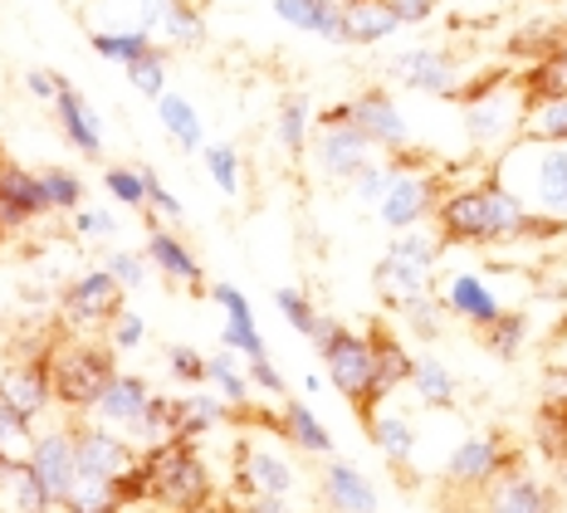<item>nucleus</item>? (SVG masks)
<instances>
[{
  "instance_id": "obj_1",
  "label": "nucleus",
  "mask_w": 567,
  "mask_h": 513,
  "mask_svg": "<svg viewBox=\"0 0 567 513\" xmlns=\"http://www.w3.org/2000/svg\"><path fill=\"white\" fill-rule=\"evenodd\" d=\"M435 230H441L445 245H499V240H524V235H553L563 230V220L528 216V206L504 182H484L451 191L435 206Z\"/></svg>"
},
{
  "instance_id": "obj_2",
  "label": "nucleus",
  "mask_w": 567,
  "mask_h": 513,
  "mask_svg": "<svg viewBox=\"0 0 567 513\" xmlns=\"http://www.w3.org/2000/svg\"><path fill=\"white\" fill-rule=\"evenodd\" d=\"M147 464H152V499L167 513H200L210 504V474L192 450V440H162V445L147 450Z\"/></svg>"
},
{
  "instance_id": "obj_3",
  "label": "nucleus",
  "mask_w": 567,
  "mask_h": 513,
  "mask_svg": "<svg viewBox=\"0 0 567 513\" xmlns=\"http://www.w3.org/2000/svg\"><path fill=\"white\" fill-rule=\"evenodd\" d=\"M113 357L103 348H89V342H64L50 357V381H54V401L69 406V411H93L99 397L113 381Z\"/></svg>"
},
{
  "instance_id": "obj_4",
  "label": "nucleus",
  "mask_w": 567,
  "mask_h": 513,
  "mask_svg": "<svg viewBox=\"0 0 567 513\" xmlns=\"http://www.w3.org/2000/svg\"><path fill=\"white\" fill-rule=\"evenodd\" d=\"M318 352H323V362H328V381H333L342 397H348L352 406H372V381H377V348H372V338L338 328Z\"/></svg>"
},
{
  "instance_id": "obj_5",
  "label": "nucleus",
  "mask_w": 567,
  "mask_h": 513,
  "mask_svg": "<svg viewBox=\"0 0 567 513\" xmlns=\"http://www.w3.org/2000/svg\"><path fill=\"white\" fill-rule=\"evenodd\" d=\"M524 109L528 99H514L499 83H484L465 99V133L475 147H504L514 142V133L524 127Z\"/></svg>"
},
{
  "instance_id": "obj_6",
  "label": "nucleus",
  "mask_w": 567,
  "mask_h": 513,
  "mask_svg": "<svg viewBox=\"0 0 567 513\" xmlns=\"http://www.w3.org/2000/svg\"><path fill=\"white\" fill-rule=\"evenodd\" d=\"M123 279L109 269H89L79 274L74 284H69L64 294H59V318H64L69 328H93V324H113L117 314H123Z\"/></svg>"
},
{
  "instance_id": "obj_7",
  "label": "nucleus",
  "mask_w": 567,
  "mask_h": 513,
  "mask_svg": "<svg viewBox=\"0 0 567 513\" xmlns=\"http://www.w3.org/2000/svg\"><path fill=\"white\" fill-rule=\"evenodd\" d=\"M441 176L431 172H401L392 176V191L382 196V225L386 230H416L425 216H435V206H441Z\"/></svg>"
},
{
  "instance_id": "obj_8",
  "label": "nucleus",
  "mask_w": 567,
  "mask_h": 513,
  "mask_svg": "<svg viewBox=\"0 0 567 513\" xmlns=\"http://www.w3.org/2000/svg\"><path fill=\"white\" fill-rule=\"evenodd\" d=\"M386 74H392L396 83H406V89H416V93H435V99H455V93H460V64H455V54L431 50V44L401 50L392 64H386Z\"/></svg>"
},
{
  "instance_id": "obj_9",
  "label": "nucleus",
  "mask_w": 567,
  "mask_h": 513,
  "mask_svg": "<svg viewBox=\"0 0 567 513\" xmlns=\"http://www.w3.org/2000/svg\"><path fill=\"white\" fill-rule=\"evenodd\" d=\"M313 152H318L323 176H333V182H352V176L372 162V137L362 133L358 123H318Z\"/></svg>"
},
{
  "instance_id": "obj_10",
  "label": "nucleus",
  "mask_w": 567,
  "mask_h": 513,
  "mask_svg": "<svg viewBox=\"0 0 567 513\" xmlns=\"http://www.w3.org/2000/svg\"><path fill=\"white\" fill-rule=\"evenodd\" d=\"M74 455H79V474H93V480H123L137 464L133 445L113 431V425H79L74 431Z\"/></svg>"
},
{
  "instance_id": "obj_11",
  "label": "nucleus",
  "mask_w": 567,
  "mask_h": 513,
  "mask_svg": "<svg viewBox=\"0 0 567 513\" xmlns=\"http://www.w3.org/2000/svg\"><path fill=\"white\" fill-rule=\"evenodd\" d=\"M348 113H352V123L372 137V147H386V152L411 147V127L386 89H368V93H358V99H348Z\"/></svg>"
},
{
  "instance_id": "obj_12",
  "label": "nucleus",
  "mask_w": 567,
  "mask_h": 513,
  "mask_svg": "<svg viewBox=\"0 0 567 513\" xmlns=\"http://www.w3.org/2000/svg\"><path fill=\"white\" fill-rule=\"evenodd\" d=\"M524 152L534 162V201L543 216L567 220V142H534L524 137Z\"/></svg>"
},
{
  "instance_id": "obj_13",
  "label": "nucleus",
  "mask_w": 567,
  "mask_h": 513,
  "mask_svg": "<svg viewBox=\"0 0 567 513\" xmlns=\"http://www.w3.org/2000/svg\"><path fill=\"white\" fill-rule=\"evenodd\" d=\"M30 470L40 474L44 494H50L54 504H64V494H69V489H74V480H79L74 431H44V435H34V445H30Z\"/></svg>"
},
{
  "instance_id": "obj_14",
  "label": "nucleus",
  "mask_w": 567,
  "mask_h": 513,
  "mask_svg": "<svg viewBox=\"0 0 567 513\" xmlns=\"http://www.w3.org/2000/svg\"><path fill=\"white\" fill-rule=\"evenodd\" d=\"M0 401L16 406L25 421H40L44 406L54 401L50 362H44V357H34V362H20V367H0Z\"/></svg>"
},
{
  "instance_id": "obj_15",
  "label": "nucleus",
  "mask_w": 567,
  "mask_h": 513,
  "mask_svg": "<svg viewBox=\"0 0 567 513\" xmlns=\"http://www.w3.org/2000/svg\"><path fill=\"white\" fill-rule=\"evenodd\" d=\"M50 201H44V186H40V172H25L16 162H0V225L6 230H20L30 225L34 216H44Z\"/></svg>"
},
{
  "instance_id": "obj_16",
  "label": "nucleus",
  "mask_w": 567,
  "mask_h": 513,
  "mask_svg": "<svg viewBox=\"0 0 567 513\" xmlns=\"http://www.w3.org/2000/svg\"><path fill=\"white\" fill-rule=\"evenodd\" d=\"M210 298L226 308V332H220V342H226L230 352H240L245 362H255V357H269V352H265V338H259V324H255L250 298L235 289V284H216V289H210Z\"/></svg>"
},
{
  "instance_id": "obj_17",
  "label": "nucleus",
  "mask_w": 567,
  "mask_h": 513,
  "mask_svg": "<svg viewBox=\"0 0 567 513\" xmlns=\"http://www.w3.org/2000/svg\"><path fill=\"white\" fill-rule=\"evenodd\" d=\"M147 406H152L147 381L117 372V377L109 381V391L99 397V406H93V415H99L103 425H113V431L137 435V425H142V415H147Z\"/></svg>"
},
{
  "instance_id": "obj_18",
  "label": "nucleus",
  "mask_w": 567,
  "mask_h": 513,
  "mask_svg": "<svg viewBox=\"0 0 567 513\" xmlns=\"http://www.w3.org/2000/svg\"><path fill=\"white\" fill-rule=\"evenodd\" d=\"M54 113H59V127H64L69 147L84 152L89 162H99V157H103V123H99L93 103L74 89V83H64V93L54 99Z\"/></svg>"
},
{
  "instance_id": "obj_19",
  "label": "nucleus",
  "mask_w": 567,
  "mask_h": 513,
  "mask_svg": "<svg viewBox=\"0 0 567 513\" xmlns=\"http://www.w3.org/2000/svg\"><path fill=\"white\" fill-rule=\"evenodd\" d=\"M235 484H240L250 499H259V494L284 499V494H293V470L275 455V450L245 445L240 450V464H235Z\"/></svg>"
},
{
  "instance_id": "obj_20",
  "label": "nucleus",
  "mask_w": 567,
  "mask_h": 513,
  "mask_svg": "<svg viewBox=\"0 0 567 513\" xmlns=\"http://www.w3.org/2000/svg\"><path fill=\"white\" fill-rule=\"evenodd\" d=\"M269 6H275V16L284 25L318 34L328 44H348V20H342V10L333 0H269Z\"/></svg>"
},
{
  "instance_id": "obj_21",
  "label": "nucleus",
  "mask_w": 567,
  "mask_h": 513,
  "mask_svg": "<svg viewBox=\"0 0 567 513\" xmlns=\"http://www.w3.org/2000/svg\"><path fill=\"white\" fill-rule=\"evenodd\" d=\"M445 308H451L455 318H465V324H475V328H489V324L504 318L499 298H494V289L480 279V274H455L451 289H445Z\"/></svg>"
},
{
  "instance_id": "obj_22",
  "label": "nucleus",
  "mask_w": 567,
  "mask_h": 513,
  "mask_svg": "<svg viewBox=\"0 0 567 513\" xmlns=\"http://www.w3.org/2000/svg\"><path fill=\"white\" fill-rule=\"evenodd\" d=\"M499 470H504V450H499V440H489V435H470L451 455V464H445V474H451L455 484H494Z\"/></svg>"
},
{
  "instance_id": "obj_23",
  "label": "nucleus",
  "mask_w": 567,
  "mask_h": 513,
  "mask_svg": "<svg viewBox=\"0 0 567 513\" xmlns=\"http://www.w3.org/2000/svg\"><path fill=\"white\" fill-rule=\"evenodd\" d=\"M484 513H558V499L528 474H504L484 499Z\"/></svg>"
},
{
  "instance_id": "obj_24",
  "label": "nucleus",
  "mask_w": 567,
  "mask_h": 513,
  "mask_svg": "<svg viewBox=\"0 0 567 513\" xmlns=\"http://www.w3.org/2000/svg\"><path fill=\"white\" fill-rule=\"evenodd\" d=\"M323 494H328V504H333L338 513H377L382 504H377V489L372 480L362 470H352V464H328V474H323Z\"/></svg>"
},
{
  "instance_id": "obj_25",
  "label": "nucleus",
  "mask_w": 567,
  "mask_h": 513,
  "mask_svg": "<svg viewBox=\"0 0 567 513\" xmlns=\"http://www.w3.org/2000/svg\"><path fill=\"white\" fill-rule=\"evenodd\" d=\"M342 20H348V44H362V50L392 40L401 30V16L386 0H352V6L342 10Z\"/></svg>"
},
{
  "instance_id": "obj_26",
  "label": "nucleus",
  "mask_w": 567,
  "mask_h": 513,
  "mask_svg": "<svg viewBox=\"0 0 567 513\" xmlns=\"http://www.w3.org/2000/svg\"><path fill=\"white\" fill-rule=\"evenodd\" d=\"M147 259L162 269V279L200 284V259L182 240H176L172 230H162V225H152V235H147Z\"/></svg>"
},
{
  "instance_id": "obj_27",
  "label": "nucleus",
  "mask_w": 567,
  "mask_h": 513,
  "mask_svg": "<svg viewBox=\"0 0 567 513\" xmlns=\"http://www.w3.org/2000/svg\"><path fill=\"white\" fill-rule=\"evenodd\" d=\"M372 284H377V294L386 298V304H411V298H421L425 294V284H431V274L416 269V265H406V259H396V255H382L377 259V269H372Z\"/></svg>"
},
{
  "instance_id": "obj_28",
  "label": "nucleus",
  "mask_w": 567,
  "mask_h": 513,
  "mask_svg": "<svg viewBox=\"0 0 567 513\" xmlns=\"http://www.w3.org/2000/svg\"><path fill=\"white\" fill-rule=\"evenodd\" d=\"M157 117H162V127H167L172 142L182 152H200V147H206V142H200V137H206V127H200V113L192 109V99H182V93L167 89L157 99Z\"/></svg>"
},
{
  "instance_id": "obj_29",
  "label": "nucleus",
  "mask_w": 567,
  "mask_h": 513,
  "mask_svg": "<svg viewBox=\"0 0 567 513\" xmlns=\"http://www.w3.org/2000/svg\"><path fill=\"white\" fill-rule=\"evenodd\" d=\"M377 348V381H372V401H382L392 387H401V381H411V372H416V362H411V352L401 348L396 338H386V332H377L372 338Z\"/></svg>"
},
{
  "instance_id": "obj_30",
  "label": "nucleus",
  "mask_w": 567,
  "mask_h": 513,
  "mask_svg": "<svg viewBox=\"0 0 567 513\" xmlns=\"http://www.w3.org/2000/svg\"><path fill=\"white\" fill-rule=\"evenodd\" d=\"M89 44H93L99 59H113V64H123V69L157 50V44H152V30H142V25H133V30H93Z\"/></svg>"
},
{
  "instance_id": "obj_31",
  "label": "nucleus",
  "mask_w": 567,
  "mask_h": 513,
  "mask_svg": "<svg viewBox=\"0 0 567 513\" xmlns=\"http://www.w3.org/2000/svg\"><path fill=\"white\" fill-rule=\"evenodd\" d=\"M69 513H123V494H117V480H93V474H79L74 489L64 494Z\"/></svg>"
},
{
  "instance_id": "obj_32",
  "label": "nucleus",
  "mask_w": 567,
  "mask_h": 513,
  "mask_svg": "<svg viewBox=\"0 0 567 513\" xmlns=\"http://www.w3.org/2000/svg\"><path fill=\"white\" fill-rule=\"evenodd\" d=\"M518 89L528 93V103H538V99H567V50H548L524 79H518Z\"/></svg>"
},
{
  "instance_id": "obj_33",
  "label": "nucleus",
  "mask_w": 567,
  "mask_h": 513,
  "mask_svg": "<svg viewBox=\"0 0 567 513\" xmlns=\"http://www.w3.org/2000/svg\"><path fill=\"white\" fill-rule=\"evenodd\" d=\"M309 123H313V109L303 93H289V99L279 103V117H275V133L284 142V152H293L299 157L303 147H309Z\"/></svg>"
},
{
  "instance_id": "obj_34",
  "label": "nucleus",
  "mask_w": 567,
  "mask_h": 513,
  "mask_svg": "<svg viewBox=\"0 0 567 513\" xmlns=\"http://www.w3.org/2000/svg\"><path fill=\"white\" fill-rule=\"evenodd\" d=\"M284 435L299 440V445L313 450V455H333V435L318 425V415H313L303 401H289V406H284Z\"/></svg>"
},
{
  "instance_id": "obj_35",
  "label": "nucleus",
  "mask_w": 567,
  "mask_h": 513,
  "mask_svg": "<svg viewBox=\"0 0 567 513\" xmlns=\"http://www.w3.org/2000/svg\"><path fill=\"white\" fill-rule=\"evenodd\" d=\"M524 133L534 142H567V99H538L524 109Z\"/></svg>"
},
{
  "instance_id": "obj_36",
  "label": "nucleus",
  "mask_w": 567,
  "mask_h": 513,
  "mask_svg": "<svg viewBox=\"0 0 567 513\" xmlns=\"http://www.w3.org/2000/svg\"><path fill=\"white\" fill-rule=\"evenodd\" d=\"M157 30L167 34L172 44H182V50H196V44H206V20H200V6H186V0H172Z\"/></svg>"
},
{
  "instance_id": "obj_37",
  "label": "nucleus",
  "mask_w": 567,
  "mask_h": 513,
  "mask_svg": "<svg viewBox=\"0 0 567 513\" xmlns=\"http://www.w3.org/2000/svg\"><path fill=\"white\" fill-rule=\"evenodd\" d=\"M372 440H377V450H382L386 460H411V450H416V431H411V421L406 415H372Z\"/></svg>"
},
{
  "instance_id": "obj_38",
  "label": "nucleus",
  "mask_w": 567,
  "mask_h": 513,
  "mask_svg": "<svg viewBox=\"0 0 567 513\" xmlns=\"http://www.w3.org/2000/svg\"><path fill=\"white\" fill-rule=\"evenodd\" d=\"M411 387H416L421 401H431V406H451V401H455V377H451V367L435 362V357H421L416 372H411Z\"/></svg>"
},
{
  "instance_id": "obj_39",
  "label": "nucleus",
  "mask_w": 567,
  "mask_h": 513,
  "mask_svg": "<svg viewBox=\"0 0 567 513\" xmlns=\"http://www.w3.org/2000/svg\"><path fill=\"white\" fill-rule=\"evenodd\" d=\"M103 191L113 201H123L127 211H142L147 206V166H109L103 172Z\"/></svg>"
},
{
  "instance_id": "obj_40",
  "label": "nucleus",
  "mask_w": 567,
  "mask_h": 513,
  "mask_svg": "<svg viewBox=\"0 0 567 513\" xmlns=\"http://www.w3.org/2000/svg\"><path fill=\"white\" fill-rule=\"evenodd\" d=\"M200 162H206L210 182L226 191V196H240V152H235L230 142H206V147H200Z\"/></svg>"
},
{
  "instance_id": "obj_41",
  "label": "nucleus",
  "mask_w": 567,
  "mask_h": 513,
  "mask_svg": "<svg viewBox=\"0 0 567 513\" xmlns=\"http://www.w3.org/2000/svg\"><path fill=\"white\" fill-rule=\"evenodd\" d=\"M226 421V397H192L182 401V421H176V440H192L196 431H210V425Z\"/></svg>"
},
{
  "instance_id": "obj_42",
  "label": "nucleus",
  "mask_w": 567,
  "mask_h": 513,
  "mask_svg": "<svg viewBox=\"0 0 567 513\" xmlns=\"http://www.w3.org/2000/svg\"><path fill=\"white\" fill-rule=\"evenodd\" d=\"M40 186H44V201H50V211H79V206H84V176L64 172V166H50V172H40Z\"/></svg>"
},
{
  "instance_id": "obj_43",
  "label": "nucleus",
  "mask_w": 567,
  "mask_h": 513,
  "mask_svg": "<svg viewBox=\"0 0 567 513\" xmlns=\"http://www.w3.org/2000/svg\"><path fill=\"white\" fill-rule=\"evenodd\" d=\"M210 381H216V391L230 406H245V397H250V377L235 367V352L230 348H220L216 357H210Z\"/></svg>"
},
{
  "instance_id": "obj_44",
  "label": "nucleus",
  "mask_w": 567,
  "mask_h": 513,
  "mask_svg": "<svg viewBox=\"0 0 567 513\" xmlns=\"http://www.w3.org/2000/svg\"><path fill=\"white\" fill-rule=\"evenodd\" d=\"M127 83H133L142 99L157 103L162 93H167V59H162V50H152V54H142L137 64H127Z\"/></svg>"
},
{
  "instance_id": "obj_45",
  "label": "nucleus",
  "mask_w": 567,
  "mask_h": 513,
  "mask_svg": "<svg viewBox=\"0 0 567 513\" xmlns=\"http://www.w3.org/2000/svg\"><path fill=\"white\" fill-rule=\"evenodd\" d=\"M275 308L284 314V324H289L293 332H303V338H313L318 314H313L309 294H299V289H279V294H275Z\"/></svg>"
},
{
  "instance_id": "obj_46",
  "label": "nucleus",
  "mask_w": 567,
  "mask_h": 513,
  "mask_svg": "<svg viewBox=\"0 0 567 513\" xmlns=\"http://www.w3.org/2000/svg\"><path fill=\"white\" fill-rule=\"evenodd\" d=\"M441 314H445V298L435 304L431 294H421V298H411V304H401V324L416 328L421 338H435V332H441Z\"/></svg>"
},
{
  "instance_id": "obj_47",
  "label": "nucleus",
  "mask_w": 567,
  "mask_h": 513,
  "mask_svg": "<svg viewBox=\"0 0 567 513\" xmlns=\"http://www.w3.org/2000/svg\"><path fill=\"white\" fill-rule=\"evenodd\" d=\"M147 265H152V259L133 255V249H109V255H103V269L117 274V279H123V289H142V284H147Z\"/></svg>"
},
{
  "instance_id": "obj_48",
  "label": "nucleus",
  "mask_w": 567,
  "mask_h": 513,
  "mask_svg": "<svg viewBox=\"0 0 567 513\" xmlns=\"http://www.w3.org/2000/svg\"><path fill=\"white\" fill-rule=\"evenodd\" d=\"M392 176H396V166L368 162L358 176H352V191H358V201H372V206H382V196L392 191Z\"/></svg>"
},
{
  "instance_id": "obj_49",
  "label": "nucleus",
  "mask_w": 567,
  "mask_h": 513,
  "mask_svg": "<svg viewBox=\"0 0 567 513\" xmlns=\"http://www.w3.org/2000/svg\"><path fill=\"white\" fill-rule=\"evenodd\" d=\"M524 314H504L499 324H489V348L499 357H514L518 348H524Z\"/></svg>"
},
{
  "instance_id": "obj_50",
  "label": "nucleus",
  "mask_w": 567,
  "mask_h": 513,
  "mask_svg": "<svg viewBox=\"0 0 567 513\" xmlns=\"http://www.w3.org/2000/svg\"><path fill=\"white\" fill-rule=\"evenodd\" d=\"M167 367L182 381H210V357H200L196 348H182V342L167 348Z\"/></svg>"
},
{
  "instance_id": "obj_51",
  "label": "nucleus",
  "mask_w": 567,
  "mask_h": 513,
  "mask_svg": "<svg viewBox=\"0 0 567 513\" xmlns=\"http://www.w3.org/2000/svg\"><path fill=\"white\" fill-rule=\"evenodd\" d=\"M113 230H117V216H109V211H93V206L74 211V235L79 240H109Z\"/></svg>"
},
{
  "instance_id": "obj_52",
  "label": "nucleus",
  "mask_w": 567,
  "mask_h": 513,
  "mask_svg": "<svg viewBox=\"0 0 567 513\" xmlns=\"http://www.w3.org/2000/svg\"><path fill=\"white\" fill-rule=\"evenodd\" d=\"M109 328H113L109 338H113V348H117V352H133V348H142V332H147V328H142V318L133 314V308H123V314H117Z\"/></svg>"
},
{
  "instance_id": "obj_53",
  "label": "nucleus",
  "mask_w": 567,
  "mask_h": 513,
  "mask_svg": "<svg viewBox=\"0 0 567 513\" xmlns=\"http://www.w3.org/2000/svg\"><path fill=\"white\" fill-rule=\"evenodd\" d=\"M147 206L157 211V216H167V220H182V216H186L182 201H176L172 191L162 186V176H157V172H147Z\"/></svg>"
},
{
  "instance_id": "obj_54",
  "label": "nucleus",
  "mask_w": 567,
  "mask_h": 513,
  "mask_svg": "<svg viewBox=\"0 0 567 513\" xmlns=\"http://www.w3.org/2000/svg\"><path fill=\"white\" fill-rule=\"evenodd\" d=\"M64 83H69V79L54 74V69H30V74H25V89H30L40 103H54L59 93H64Z\"/></svg>"
},
{
  "instance_id": "obj_55",
  "label": "nucleus",
  "mask_w": 567,
  "mask_h": 513,
  "mask_svg": "<svg viewBox=\"0 0 567 513\" xmlns=\"http://www.w3.org/2000/svg\"><path fill=\"white\" fill-rule=\"evenodd\" d=\"M386 6L401 16V25H421V20L435 16V6H441V0H386Z\"/></svg>"
},
{
  "instance_id": "obj_56",
  "label": "nucleus",
  "mask_w": 567,
  "mask_h": 513,
  "mask_svg": "<svg viewBox=\"0 0 567 513\" xmlns=\"http://www.w3.org/2000/svg\"><path fill=\"white\" fill-rule=\"evenodd\" d=\"M250 381H255V387H265V391H275V397H284V377L275 372V362H269V357H255V362H250Z\"/></svg>"
},
{
  "instance_id": "obj_57",
  "label": "nucleus",
  "mask_w": 567,
  "mask_h": 513,
  "mask_svg": "<svg viewBox=\"0 0 567 513\" xmlns=\"http://www.w3.org/2000/svg\"><path fill=\"white\" fill-rule=\"evenodd\" d=\"M543 401H548L553 411H567V372H548V377H543Z\"/></svg>"
},
{
  "instance_id": "obj_58",
  "label": "nucleus",
  "mask_w": 567,
  "mask_h": 513,
  "mask_svg": "<svg viewBox=\"0 0 567 513\" xmlns=\"http://www.w3.org/2000/svg\"><path fill=\"white\" fill-rule=\"evenodd\" d=\"M240 513H293V509L284 504V499H269V494H259V499H250V504H245Z\"/></svg>"
},
{
  "instance_id": "obj_59",
  "label": "nucleus",
  "mask_w": 567,
  "mask_h": 513,
  "mask_svg": "<svg viewBox=\"0 0 567 513\" xmlns=\"http://www.w3.org/2000/svg\"><path fill=\"white\" fill-rule=\"evenodd\" d=\"M6 474H10V460H0V489H6Z\"/></svg>"
},
{
  "instance_id": "obj_60",
  "label": "nucleus",
  "mask_w": 567,
  "mask_h": 513,
  "mask_svg": "<svg viewBox=\"0 0 567 513\" xmlns=\"http://www.w3.org/2000/svg\"><path fill=\"white\" fill-rule=\"evenodd\" d=\"M333 6H338V10H348V6H352V0H333Z\"/></svg>"
},
{
  "instance_id": "obj_61",
  "label": "nucleus",
  "mask_w": 567,
  "mask_h": 513,
  "mask_svg": "<svg viewBox=\"0 0 567 513\" xmlns=\"http://www.w3.org/2000/svg\"><path fill=\"white\" fill-rule=\"evenodd\" d=\"M200 513H226V509H200Z\"/></svg>"
},
{
  "instance_id": "obj_62",
  "label": "nucleus",
  "mask_w": 567,
  "mask_h": 513,
  "mask_svg": "<svg viewBox=\"0 0 567 513\" xmlns=\"http://www.w3.org/2000/svg\"><path fill=\"white\" fill-rule=\"evenodd\" d=\"M186 6H206V0H186Z\"/></svg>"
},
{
  "instance_id": "obj_63",
  "label": "nucleus",
  "mask_w": 567,
  "mask_h": 513,
  "mask_svg": "<svg viewBox=\"0 0 567 513\" xmlns=\"http://www.w3.org/2000/svg\"><path fill=\"white\" fill-rule=\"evenodd\" d=\"M0 235H6V225H0Z\"/></svg>"
}]
</instances>
